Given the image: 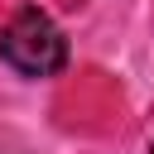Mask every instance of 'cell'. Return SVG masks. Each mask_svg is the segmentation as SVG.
Returning a JSON list of instances; mask_svg holds the SVG:
<instances>
[{"mask_svg": "<svg viewBox=\"0 0 154 154\" xmlns=\"http://www.w3.org/2000/svg\"><path fill=\"white\" fill-rule=\"evenodd\" d=\"M0 63L19 77H58L67 67V34L38 5H24L0 24Z\"/></svg>", "mask_w": 154, "mask_h": 154, "instance_id": "1", "label": "cell"}, {"mask_svg": "<svg viewBox=\"0 0 154 154\" xmlns=\"http://www.w3.org/2000/svg\"><path fill=\"white\" fill-rule=\"evenodd\" d=\"M149 154H154V144H149Z\"/></svg>", "mask_w": 154, "mask_h": 154, "instance_id": "2", "label": "cell"}]
</instances>
